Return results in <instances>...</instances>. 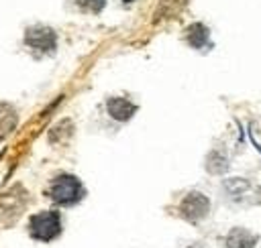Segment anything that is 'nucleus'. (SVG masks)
Returning a JSON list of instances; mask_svg holds the SVG:
<instances>
[{
  "label": "nucleus",
  "instance_id": "5",
  "mask_svg": "<svg viewBox=\"0 0 261 248\" xmlns=\"http://www.w3.org/2000/svg\"><path fill=\"white\" fill-rule=\"evenodd\" d=\"M137 112V106L133 102H128L126 98H110L108 100V114L114 118V120H120V122H126L133 118V114Z\"/></svg>",
  "mask_w": 261,
  "mask_h": 248
},
{
  "label": "nucleus",
  "instance_id": "8",
  "mask_svg": "<svg viewBox=\"0 0 261 248\" xmlns=\"http://www.w3.org/2000/svg\"><path fill=\"white\" fill-rule=\"evenodd\" d=\"M16 126V112L12 106L0 102V138L8 136Z\"/></svg>",
  "mask_w": 261,
  "mask_h": 248
},
{
  "label": "nucleus",
  "instance_id": "3",
  "mask_svg": "<svg viewBox=\"0 0 261 248\" xmlns=\"http://www.w3.org/2000/svg\"><path fill=\"white\" fill-rule=\"evenodd\" d=\"M179 213L184 220L192 222V224H198L202 222L208 213H210V199L204 195V193H198V191H192L188 193L181 203H179Z\"/></svg>",
  "mask_w": 261,
  "mask_h": 248
},
{
  "label": "nucleus",
  "instance_id": "4",
  "mask_svg": "<svg viewBox=\"0 0 261 248\" xmlns=\"http://www.w3.org/2000/svg\"><path fill=\"white\" fill-rule=\"evenodd\" d=\"M24 45H29L33 51H41V53H53L57 49V35L53 28L49 26H31L24 33Z\"/></svg>",
  "mask_w": 261,
  "mask_h": 248
},
{
  "label": "nucleus",
  "instance_id": "10",
  "mask_svg": "<svg viewBox=\"0 0 261 248\" xmlns=\"http://www.w3.org/2000/svg\"><path fill=\"white\" fill-rule=\"evenodd\" d=\"M77 6H80L82 10H86V12L98 14V12H102V8L106 6V0H77Z\"/></svg>",
  "mask_w": 261,
  "mask_h": 248
},
{
  "label": "nucleus",
  "instance_id": "11",
  "mask_svg": "<svg viewBox=\"0 0 261 248\" xmlns=\"http://www.w3.org/2000/svg\"><path fill=\"white\" fill-rule=\"evenodd\" d=\"M259 199H261V187H259Z\"/></svg>",
  "mask_w": 261,
  "mask_h": 248
},
{
  "label": "nucleus",
  "instance_id": "1",
  "mask_svg": "<svg viewBox=\"0 0 261 248\" xmlns=\"http://www.w3.org/2000/svg\"><path fill=\"white\" fill-rule=\"evenodd\" d=\"M29 234L39 242H51L61 234V215L55 209L39 211L29 220Z\"/></svg>",
  "mask_w": 261,
  "mask_h": 248
},
{
  "label": "nucleus",
  "instance_id": "7",
  "mask_svg": "<svg viewBox=\"0 0 261 248\" xmlns=\"http://www.w3.org/2000/svg\"><path fill=\"white\" fill-rule=\"evenodd\" d=\"M186 39H188V43L194 49H204V47L210 45V33H208V28L202 22L190 24L188 26V33H186Z\"/></svg>",
  "mask_w": 261,
  "mask_h": 248
},
{
  "label": "nucleus",
  "instance_id": "12",
  "mask_svg": "<svg viewBox=\"0 0 261 248\" xmlns=\"http://www.w3.org/2000/svg\"><path fill=\"white\" fill-rule=\"evenodd\" d=\"M122 2H133V0H122Z\"/></svg>",
  "mask_w": 261,
  "mask_h": 248
},
{
  "label": "nucleus",
  "instance_id": "9",
  "mask_svg": "<svg viewBox=\"0 0 261 248\" xmlns=\"http://www.w3.org/2000/svg\"><path fill=\"white\" fill-rule=\"evenodd\" d=\"M228 169V159L224 154V150H212L208 157H206V171L212 173V175H220Z\"/></svg>",
  "mask_w": 261,
  "mask_h": 248
},
{
  "label": "nucleus",
  "instance_id": "2",
  "mask_svg": "<svg viewBox=\"0 0 261 248\" xmlns=\"http://www.w3.org/2000/svg\"><path fill=\"white\" fill-rule=\"evenodd\" d=\"M49 195L57 205H73L84 197V185L75 175H59L51 181Z\"/></svg>",
  "mask_w": 261,
  "mask_h": 248
},
{
  "label": "nucleus",
  "instance_id": "6",
  "mask_svg": "<svg viewBox=\"0 0 261 248\" xmlns=\"http://www.w3.org/2000/svg\"><path fill=\"white\" fill-rule=\"evenodd\" d=\"M257 236L247 228H232L226 236V248H255Z\"/></svg>",
  "mask_w": 261,
  "mask_h": 248
}]
</instances>
